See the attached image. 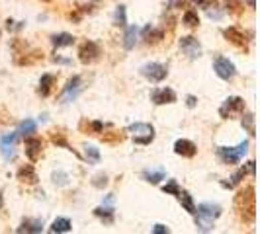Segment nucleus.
Masks as SVG:
<instances>
[{
    "label": "nucleus",
    "instance_id": "39448f33",
    "mask_svg": "<svg viewBox=\"0 0 260 234\" xmlns=\"http://www.w3.org/2000/svg\"><path fill=\"white\" fill-rule=\"evenodd\" d=\"M127 133L131 135V139H133V143L135 144H151L155 141V127L151 125V123H141V121H137V123H133L127 127Z\"/></svg>",
    "mask_w": 260,
    "mask_h": 234
},
{
    "label": "nucleus",
    "instance_id": "4be33fe9",
    "mask_svg": "<svg viewBox=\"0 0 260 234\" xmlns=\"http://www.w3.org/2000/svg\"><path fill=\"white\" fill-rule=\"evenodd\" d=\"M94 217H98L104 224H112L116 219V209L110 207V205H100V207L94 209Z\"/></svg>",
    "mask_w": 260,
    "mask_h": 234
},
{
    "label": "nucleus",
    "instance_id": "4468645a",
    "mask_svg": "<svg viewBox=\"0 0 260 234\" xmlns=\"http://www.w3.org/2000/svg\"><path fill=\"white\" fill-rule=\"evenodd\" d=\"M26 156L31 160V162H38L41 154H43V141L39 139V137H34V135H29L26 137Z\"/></svg>",
    "mask_w": 260,
    "mask_h": 234
},
{
    "label": "nucleus",
    "instance_id": "7ed1b4c3",
    "mask_svg": "<svg viewBox=\"0 0 260 234\" xmlns=\"http://www.w3.org/2000/svg\"><path fill=\"white\" fill-rule=\"evenodd\" d=\"M14 47V63L20 66H31L38 65L39 61H43V51L39 49H29L27 43H24L22 39H16L12 43Z\"/></svg>",
    "mask_w": 260,
    "mask_h": 234
},
{
    "label": "nucleus",
    "instance_id": "4c0bfd02",
    "mask_svg": "<svg viewBox=\"0 0 260 234\" xmlns=\"http://www.w3.org/2000/svg\"><path fill=\"white\" fill-rule=\"evenodd\" d=\"M92 185H94V187H98V189H104L106 185H108V176H106V174H98V176H94V178H92Z\"/></svg>",
    "mask_w": 260,
    "mask_h": 234
},
{
    "label": "nucleus",
    "instance_id": "e433bc0d",
    "mask_svg": "<svg viewBox=\"0 0 260 234\" xmlns=\"http://www.w3.org/2000/svg\"><path fill=\"white\" fill-rule=\"evenodd\" d=\"M162 191L167 195H178V191H180V185H178V182L176 180H170L167 185H162Z\"/></svg>",
    "mask_w": 260,
    "mask_h": 234
},
{
    "label": "nucleus",
    "instance_id": "393cba45",
    "mask_svg": "<svg viewBox=\"0 0 260 234\" xmlns=\"http://www.w3.org/2000/svg\"><path fill=\"white\" fill-rule=\"evenodd\" d=\"M137 35H139V27L137 26H129L125 29V35H123V47L131 51L133 47H135V43H137Z\"/></svg>",
    "mask_w": 260,
    "mask_h": 234
},
{
    "label": "nucleus",
    "instance_id": "de8ad7c7",
    "mask_svg": "<svg viewBox=\"0 0 260 234\" xmlns=\"http://www.w3.org/2000/svg\"><path fill=\"white\" fill-rule=\"evenodd\" d=\"M247 4H248V8H254V6H256V2H254V0H247Z\"/></svg>",
    "mask_w": 260,
    "mask_h": 234
},
{
    "label": "nucleus",
    "instance_id": "1a4fd4ad",
    "mask_svg": "<svg viewBox=\"0 0 260 234\" xmlns=\"http://www.w3.org/2000/svg\"><path fill=\"white\" fill-rule=\"evenodd\" d=\"M223 37H225V41H229L231 45H235L237 49H243V51L248 49V37L241 27H237V26L225 27V29H223Z\"/></svg>",
    "mask_w": 260,
    "mask_h": 234
},
{
    "label": "nucleus",
    "instance_id": "37998d69",
    "mask_svg": "<svg viewBox=\"0 0 260 234\" xmlns=\"http://www.w3.org/2000/svg\"><path fill=\"white\" fill-rule=\"evenodd\" d=\"M53 63H59V65H69L71 61H69V59H65V57H59V55H55V57H53Z\"/></svg>",
    "mask_w": 260,
    "mask_h": 234
},
{
    "label": "nucleus",
    "instance_id": "09e8293b",
    "mask_svg": "<svg viewBox=\"0 0 260 234\" xmlns=\"http://www.w3.org/2000/svg\"><path fill=\"white\" fill-rule=\"evenodd\" d=\"M41 2H51V0H41Z\"/></svg>",
    "mask_w": 260,
    "mask_h": 234
},
{
    "label": "nucleus",
    "instance_id": "dca6fc26",
    "mask_svg": "<svg viewBox=\"0 0 260 234\" xmlns=\"http://www.w3.org/2000/svg\"><path fill=\"white\" fill-rule=\"evenodd\" d=\"M141 39H143L147 45H156V43H160L162 39H165V29L162 27H155V26H149L143 27V31H141Z\"/></svg>",
    "mask_w": 260,
    "mask_h": 234
},
{
    "label": "nucleus",
    "instance_id": "9b49d317",
    "mask_svg": "<svg viewBox=\"0 0 260 234\" xmlns=\"http://www.w3.org/2000/svg\"><path fill=\"white\" fill-rule=\"evenodd\" d=\"M18 133H10L0 137V154L4 160H14L16 158V144H18Z\"/></svg>",
    "mask_w": 260,
    "mask_h": 234
},
{
    "label": "nucleus",
    "instance_id": "5701e85b",
    "mask_svg": "<svg viewBox=\"0 0 260 234\" xmlns=\"http://www.w3.org/2000/svg\"><path fill=\"white\" fill-rule=\"evenodd\" d=\"M51 143L57 144V146H61V148H67L69 152H73L75 156H78V158H80V154H78V152L73 148V146H71V144H69L65 133H61V131H53V133H51Z\"/></svg>",
    "mask_w": 260,
    "mask_h": 234
},
{
    "label": "nucleus",
    "instance_id": "7c9ffc66",
    "mask_svg": "<svg viewBox=\"0 0 260 234\" xmlns=\"http://www.w3.org/2000/svg\"><path fill=\"white\" fill-rule=\"evenodd\" d=\"M176 197H178L180 205H182V207L186 209L190 215H194V213H196V203H194V199H192V195L188 193V191H182V189H180Z\"/></svg>",
    "mask_w": 260,
    "mask_h": 234
},
{
    "label": "nucleus",
    "instance_id": "9d476101",
    "mask_svg": "<svg viewBox=\"0 0 260 234\" xmlns=\"http://www.w3.org/2000/svg\"><path fill=\"white\" fill-rule=\"evenodd\" d=\"M167 74H169V68L165 65H160V63H147V65L141 66V76L147 78L153 84L162 82L167 78Z\"/></svg>",
    "mask_w": 260,
    "mask_h": 234
},
{
    "label": "nucleus",
    "instance_id": "6e6552de",
    "mask_svg": "<svg viewBox=\"0 0 260 234\" xmlns=\"http://www.w3.org/2000/svg\"><path fill=\"white\" fill-rule=\"evenodd\" d=\"M213 70H215V74L225 80V82H231L235 76H237V68H235L233 61H229L227 57H223V55H217L215 57V61H213Z\"/></svg>",
    "mask_w": 260,
    "mask_h": 234
},
{
    "label": "nucleus",
    "instance_id": "bb28decb",
    "mask_svg": "<svg viewBox=\"0 0 260 234\" xmlns=\"http://www.w3.org/2000/svg\"><path fill=\"white\" fill-rule=\"evenodd\" d=\"M141 176H143L145 182H149V183H153V185H155V183H158L160 180H165V178H167V172H165L162 168H158V170H145Z\"/></svg>",
    "mask_w": 260,
    "mask_h": 234
},
{
    "label": "nucleus",
    "instance_id": "f8f14e48",
    "mask_svg": "<svg viewBox=\"0 0 260 234\" xmlns=\"http://www.w3.org/2000/svg\"><path fill=\"white\" fill-rule=\"evenodd\" d=\"M82 92V78L73 76L67 82L65 90L61 94V104H69V102H75L78 98V94Z\"/></svg>",
    "mask_w": 260,
    "mask_h": 234
},
{
    "label": "nucleus",
    "instance_id": "b1692460",
    "mask_svg": "<svg viewBox=\"0 0 260 234\" xmlns=\"http://www.w3.org/2000/svg\"><path fill=\"white\" fill-rule=\"evenodd\" d=\"M71 230H73V222H71V219H67V217L55 219L53 224L49 226V232H71Z\"/></svg>",
    "mask_w": 260,
    "mask_h": 234
},
{
    "label": "nucleus",
    "instance_id": "c85d7f7f",
    "mask_svg": "<svg viewBox=\"0 0 260 234\" xmlns=\"http://www.w3.org/2000/svg\"><path fill=\"white\" fill-rule=\"evenodd\" d=\"M51 43L53 47H71L75 43V37L71 33H57V35H51Z\"/></svg>",
    "mask_w": 260,
    "mask_h": 234
},
{
    "label": "nucleus",
    "instance_id": "473e14b6",
    "mask_svg": "<svg viewBox=\"0 0 260 234\" xmlns=\"http://www.w3.org/2000/svg\"><path fill=\"white\" fill-rule=\"evenodd\" d=\"M182 24L186 27H198L200 26V16L196 10H186L184 12V18H182Z\"/></svg>",
    "mask_w": 260,
    "mask_h": 234
},
{
    "label": "nucleus",
    "instance_id": "f257e3e1",
    "mask_svg": "<svg viewBox=\"0 0 260 234\" xmlns=\"http://www.w3.org/2000/svg\"><path fill=\"white\" fill-rule=\"evenodd\" d=\"M235 211L239 221L245 224H254L256 221V189L254 185H245L235 195Z\"/></svg>",
    "mask_w": 260,
    "mask_h": 234
},
{
    "label": "nucleus",
    "instance_id": "a211bd4d",
    "mask_svg": "<svg viewBox=\"0 0 260 234\" xmlns=\"http://www.w3.org/2000/svg\"><path fill=\"white\" fill-rule=\"evenodd\" d=\"M174 152L178 156H182V158H194L198 154V146L192 141H188V139H178L174 143Z\"/></svg>",
    "mask_w": 260,
    "mask_h": 234
},
{
    "label": "nucleus",
    "instance_id": "c756f323",
    "mask_svg": "<svg viewBox=\"0 0 260 234\" xmlns=\"http://www.w3.org/2000/svg\"><path fill=\"white\" fill-rule=\"evenodd\" d=\"M36 131H38V123L31 121V119H26V121L20 123V127H18L16 133H18V137H24V139H26V137H29V135H34Z\"/></svg>",
    "mask_w": 260,
    "mask_h": 234
},
{
    "label": "nucleus",
    "instance_id": "423d86ee",
    "mask_svg": "<svg viewBox=\"0 0 260 234\" xmlns=\"http://www.w3.org/2000/svg\"><path fill=\"white\" fill-rule=\"evenodd\" d=\"M100 57H102V47H100L96 41L86 39V41L80 43V47H78V61H80L82 65H92V63H96Z\"/></svg>",
    "mask_w": 260,
    "mask_h": 234
},
{
    "label": "nucleus",
    "instance_id": "a19ab883",
    "mask_svg": "<svg viewBox=\"0 0 260 234\" xmlns=\"http://www.w3.org/2000/svg\"><path fill=\"white\" fill-rule=\"evenodd\" d=\"M186 2L188 0H169V8L170 10H178V8H182Z\"/></svg>",
    "mask_w": 260,
    "mask_h": 234
},
{
    "label": "nucleus",
    "instance_id": "c03bdc74",
    "mask_svg": "<svg viewBox=\"0 0 260 234\" xmlns=\"http://www.w3.org/2000/svg\"><path fill=\"white\" fill-rule=\"evenodd\" d=\"M196 104H198V98H196V96H188V98H186V105H188V107H196Z\"/></svg>",
    "mask_w": 260,
    "mask_h": 234
},
{
    "label": "nucleus",
    "instance_id": "8fccbe9b",
    "mask_svg": "<svg viewBox=\"0 0 260 234\" xmlns=\"http://www.w3.org/2000/svg\"><path fill=\"white\" fill-rule=\"evenodd\" d=\"M0 35H2V31H0Z\"/></svg>",
    "mask_w": 260,
    "mask_h": 234
},
{
    "label": "nucleus",
    "instance_id": "cd10ccee",
    "mask_svg": "<svg viewBox=\"0 0 260 234\" xmlns=\"http://www.w3.org/2000/svg\"><path fill=\"white\" fill-rule=\"evenodd\" d=\"M80 131H84L88 135H96V133L104 131V123L102 121H86V119H82L80 121Z\"/></svg>",
    "mask_w": 260,
    "mask_h": 234
},
{
    "label": "nucleus",
    "instance_id": "412c9836",
    "mask_svg": "<svg viewBox=\"0 0 260 234\" xmlns=\"http://www.w3.org/2000/svg\"><path fill=\"white\" fill-rule=\"evenodd\" d=\"M43 230V221L41 219H24L22 224L16 228V232H27V234H38Z\"/></svg>",
    "mask_w": 260,
    "mask_h": 234
},
{
    "label": "nucleus",
    "instance_id": "72a5a7b5",
    "mask_svg": "<svg viewBox=\"0 0 260 234\" xmlns=\"http://www.w3.org/2000/svg\"><path fill=\"white\" fill-rule=\"evenodd\" d=\"M104 133V131H102ZM125 139V135L121 133V131H110V133H104L102 135V141L108 144H116V143H121Z\"/></svg>",
    "mask_w": 260,
    "mask_h": 234
},
{
    "label": "nucleus",
    "instance_id": "0eeeda50",
    "mask_svg": "<svg viewBox=\"0 0 260 234\" xmlns=\"http://www.w3.org/2000/svg\"><path fill=\"white\" fill-rule=\"evenodd\" d=\"M245 111V100L241 96H229L219 107V117L221 119H233Z\"/></svg>",
    "mask_w": 260,
    "mask_h": 234
},
{
    "label": "nucleus",
    "instance_id": "f704fd0d",
    "mask_svg": "<svg viewBox=\"0 0 260 234\" xmlns=\"http://www.w3.org/2000/svg\"><path fill=\"white\" fill-rule=\"evenodd\" d=\"M114 26L125 27L127 26V14H125V6H117L116 14H114Z\"/></svg>",
    "mask_w": 260,
    "mask_h": 234
},
{
    "label": "nucleus",
    "instance_id": "6ab92c4d",
    "mask_svg": "<svg viewBox=\"0 0 260 234\" xmlns=\"http://www.w3.org/2000/svg\"><path fill=\"white\" fill-rule=\"evenodd\" d=\"M254 170H256V166H254V160H250L247 166H243V168H239L237 172H235L233 176H231V182H223V185L231 189V187H235V185H239V183L243 182L247 174H254Z\"/></svg>",
    "mask_w": 260,
    "mask_h": 234
},
{
    "label": "nucleus",
    "instance_id": "ddd939ff",
    "mask_svg": "<svg viewBox=\"0 0 260 234\" xmlns=\"http://www.w3.org/2000/svg\"><path fill=\"white\" fill-rule=\"evenodd\" d=\"M180 49H182L184 55H186L188 59H192V61L202 57V43L196 37H192V35H186V37L180 39Z\"/></svg>",
    "mask_w": 260,
    "mask_h": 234
},
{
    "label": "nucleus",
    "instance_id": "ea45409f",
    "mask_svg": "<svg viewBox=\"0 0 260 234\" xmlns=\"http://www.w3.org/2000/svg\"><path fill=\"white\" fill-rule=\"evenodd\" d=\"M196 6H200V8H204V10H209L213 4H215V0H194Z\"/></svg>",
    "mask_w": 260,
    "mask_h": 234
},
{
    "label": "nucleus",
    "instance_id": "58836bf2",
    "mask_svg": "<svg viewBox=\"0 0 260 234\" xmlns=\"http://www.w3.org/2000/svg\"><path fill=\"white\" fill-rule=\"evenodd\" d=\"M53 182L57 185H67L69 183V176L65 172H53Z\"/></svg>",
    "mask_w": 260,
    "mask_h": 234
},
{
    "label": "nucleus",
    "instance_id": "aec40b11",
    "mask_svg": "<svg viewBox=\"0 0 260 234\" xmlns=\"http://www.w3.org/2000/svg\"><path fill=\"white\" fill-rule=\"evenodd\" d=\"M57 86V76L55 74H41L39 78V86H38V94L41 98H47V96H51L53 88Z\"/></svg>",
    "mask_w": 260,
    "mask_h": 234
},
{
    "label": "nucleus",
    "instance_id": "a18cd8bd",
    "mask_svg": "<svg viewBox=\"0 0 260 234\" xmlns=\"http://www.w3.org/2000/svg\"><path fill=\"white\" fill-rule=\"evenodd\" d=\"M12 24H14L12 20H6V27H8V29H10V27H14ZM22 27H24V22H20V26H16V29H22Z\"/></svg>",
    "mask_w": 260,
    "mask_h": 234
},
{
    "label": "nucleus",
    "instance_id": "20e7f679",
    "mask_svg": "<svg viewBox=\"0 0 260 234\" xmlns=\"http://www.w3.org/2000/svg\"><path fill=\"white\" fill-rule=\"evenodd\" d=\"M247 152H248V141H243V143L237 144V146H219L217 148L219 160H221L223 164H227V166L239 164Z\"/></svg>",
    "mask_w": 260,
    "mask_h": 234
},
{
    "label": "nucleus",
    "instance_id": "79ce46f5",
    "mask_svg": "<svg viewBox=\"0 0 260 234\" xmlns=\"http://www.w3.org/2000/svg\"><path fill=\"white\" fill-rule=\"evenodd\" d=\"M170 228L169 226H165V224H155L153 226V234H169Z\"/></svg>",
    "mask_w": 260,
    "mask_h": 234
},
{
    "label": "nucleus",
    "instance_id": "c9c22d12",
    "mask_svg": "<svg viewBox=\"0 0 260 234\" xmlns=\"http://www.w3.org/2000/svg\"><path fill=\"white\" fill-rule=\"evenodd\" d=\"M100 150L96 148V146H86V160H88V164H98L100 162Z\"/></svg>",
    "mask_w": 260,
    "mask_h": 234
},
{
    "label": "nucleus",
    "instance_id": "f3484780",
    "mask_svg": "<svg viewBox=\"0 0 260 234\" xmlns=\"http://www.w3.org/2000/svg\"><path fill=\"white\" fill-rule=\"evenodd\" d=\"M16 178L20 180V183H26V185H36L38 183V172L36 168L31 166V164H24V166H20L18 172H16Z\"/></svg>",
    "mask_w": 260,
    "mask_h": 234
},
{
    "label": "nucleus",
    "instance_id": "2eb2a0df",
    "mask_svg": "<svg viewBox=\"0 0 260 234\" xmlns=\"http://www.w3.org/2000/svg\"><path fill=\"white\" fill-rule=\"evenodd\" d=\"M151 102L155 105H167L176 102V92L172 88H155L151 92Z\"/></svg>",
    "mask_w": 260,
    "mask_h": 234
},
{
    "label": "nucleus",
    "instance_id": "a878e982",
    "mask_svg": "<svg viewBox=\"0 0 260 234\" xmlns=\"http://www.w3.org/2000/svg\"><path fill=\"white\" fill-rule=\"evenodd\" d=\"M225 10L233 18H239L245 12V0H225Z\"/></svg>",
    "mask_w": 260,
    "mask_h": 234
},
{
    "label": "nucleus",
    "instance_id": "2f4dec72",
    "mask_svg": "<svg viewBox=\"0 0 260 234\" xmlns=\"http://www.w3.org/2000/svg\"><path fill=\"white\" fill-rule=\"evenodd\" d=\"M241 125H243V129L247 131L250 137H254V135H256V127H254V113H245L243 119H241Z\"/></svg>",
    "mask_w": 260,
    "mask_h": 234
},
{
    "label": "nucleus",
    "instance_id": "f03ea898",
    "mask_svg": "<svg viewBox=\"0 0 260 234\" xmlns=\"http://www.w3.org/2000/svg\"><path fill=\"white\" fill-rule=\"evenodd\" d=\"M196 226L202 232H211L215 221L221 217V207L217 203H200L196 205Z\"/></svg>",
    "mask_w": 260,
    "mask_h": 234
},
{
    "label": "nucleus",
    "instance_id": "49530a36",
    "mask_svg": "<svg viewBox=\"0 0 260 234\" xmlns=\"http://www.w3.org/2000/svg\"><path fill=\"white\" fill-rule=\"evenodd\" d=\"M4 207V195H2V189H0V211Z\"/></svg>",
    "mask_w": 260,
    "mask_h": 234
}]
</instances>
